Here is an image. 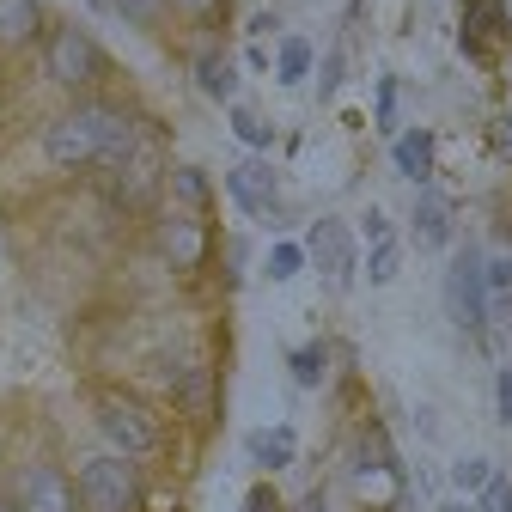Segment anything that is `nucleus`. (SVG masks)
I'll use <instances>...</instances> for the list:
<instances>
[{
	"label": "nucleus",
	"instance_id": "nucleus-1",
	"mask_svg": "<svg viewBox=\"0 0 512 512\" xmlns=\"http://www.w3.org/2000/svg\"><path fill=\"white\" fill-rule=\"evenodd\" d=\"M135 135H141V128L128 122L122 110H110V104H80V110H68L61 122H49L43 153H49L55 165H68V171H80V165H116L128 147H135Z\"/></svg>",
	"mask_w": 512,
	"mask_h": 512
},
{
	"label": "nucleus",
	"instance_id": "nucleus-2",
	"mask_svg": "<svg viewBox=\"0 0 512 512\" xmlns=\"http://www.w3.org/2000/svg\"><path fill=\"white\" fill-rule=\"evenodd\" d=\"M92 415H98V433L116 445L122 458H141V452H159V421L141 397L128 391H98L92 397Z\"/></svg>",
	"mask_w": 512,
	"mask_h": 512
},
{
	"label": "nucleus",
	"instance_id": "nucleus-3",
	"mask_svg": "<svg viewBox=\"0 0 512 512\" xmlns=\"http://www.w3.org/2000/svg\"><path fill=\"white\" fill-rule=\"evenodd\" d=\"M445 305H452L458 330H470V336L488 330V263H482L476 244H464V250L452 256V275H445Z\"/></svg>",
	"mask_w": 512,
	"mask_h": 512
},
{
	"label": "nucleus",
	"instance_id": "nucleus-4",
	"mask_svg": "<svg viewBox=\"0 0 512 512\" xmlns=\"http://www.w3.org/2000/svg\"><path fill=\"white\" fill-rule=\"evenodd\" d=\"M80 500L92 512H135L141 506V470L128 458H86L80 464Z\"/></svg>",
	"mask_w": 512,
	"mask_h": 512
},
{
	"label": "nucleus",
	"instance_id": "nucleus-5",
	"mask_svg": "<svg viewBox=\"0 0 512 512\" xmlns=\"http://www.w3.org/2000/svg\"><path fill=\"white\" fill-rule=\"evenodd\" d=\"M98 74H104V49H98L80 25H61V31L49 37V80L68 86V92H86Z\"/></svg>",
	"mask_w": 512,
	"mask_h": 512
},
{
	"label": "nucleus",
	"instance_id": "nucleus-6",
	"mask_svg": "<svg viewBox=\"0 0 512 512\" xmlns=\"http://www.w3.org/2000/svg\"><path fill=\"white\" fill-rule=\"evenodd\" d=\"M159 171H165L159 141H141V135H135V147L116 159V202H122V208H147V202L159 196Z\"/></svg>",
	"mask_w": 512,
	"mask_h": 512
},
{
	"label": "nucleus",
	"instance_id": "nucleus-7",
	"mask_svg": "<svg viewBox=\"0 0 512 512\" xmlns=\"http://www.w3.org/2000/svg\"><path fill=\"white\" fill-rule=\"evenodd\" d=\"M305 256H311L317 269H324V281H330V287H348V281H354V232H348L342 220H317V226H311Z\"/></svg>",
	"mask_w": 512,
	"mask_h": 512
},
{
	"label": "nucleus",
	"instance_id": "nucleus-8",
	"mask_svg": "<svg viewBox=\"0 0 512 512\" xmlns=\"http://www.w3.org/2000/svg\"><path fill=\"white\" fill-rule=\"evenodd\" d=\"M159 256H165L177 275L202 269V263H208V226H202V214H171V220L159 226Z\"/></svg>",
	"mask_w": 512,
	"mask_h": 512
},
{
	"label": "nucleus",
	"instance_id": "nucleus-9",
	"mask_svg": "<svg viewBox=\"0 0 512 512\" xmlns=\"http://www.w3.org/2000/svg\"><path fill=\"white\" fill-rule=\"evenodd\" d=\"M19 512H80V494L55 464H31L19 476Z\"/></svg>",
	"mask_w": 512,
	"mask_h": 512
},
{
	"label": "nucleus",
	"instance_id": "nucleus-10",
	"mask_svg": "<svg viewBox=\"0 0 512 512\" xmlns=\"http://www.w3.org/2000/svg\"><path fill=\"white\" fill-rule=\"evenodd\" d=\"M226 189H232V202H238L244 214H256V220H275V214H281V196H275V171H269L263 159H244V165H232Z\"/></svg>",
	"mask_w": 512,
	"mask_h": 512
},
{
	"label": "nucleus",
	"instance_id": "nucleus-11",
	"mask_svg": "<svg viewBox=\"0 0 512 512\" xmlns=\"http://www.w3.org/2000/svg\"><path fill=\"white\" fill-rule=\"evenodd\" d=\"M512 37H506V13L494 7V0H470L464 7V55H476V61H488L494 49H506Z\"/></svg>",
	"mask_w": 512,
	"mask_h": 512
},
{
	"label": "nucleus",
	"instance_id": "nucleus-12",
	"mask_svg": "<svg viewBox=\"0 0 512 512\" xmlns=\"http://www.w3.org/2000/svg\"><path fill=\"white\" fill-rule=\"evenodd\" d=\"M37 31H43V7H37V0H0V43H7V49L31 43Z\"/></svg>",
	"mask_w": 512,
	"mask_h": 512
},
{
	"label": "nucleus",
	"instance_id": "nucleus-13",
	"mask_svg": "<svg viewBox=\"0 0 512 512\" xmlns=\"http://www.w3.org/2000/svg\"><path fill=\"white\" fill-rule=\"evenodd\" d=\"M415 238L427 250H439L452 238V208H445V196H433V189H421V202H415Z\"/></svg>",
	"mask_w": 512,
	"mask_h": 512
},
{
	"label": "nucleus",
	"instance_id": "nucleus-14",
	"mask_svg": "<svg viewBox=\"0 0 512 512\" xmlns=\"http://www.w3.org/2000/svg\"><path fill=\"white\" fill-rule=\"evenodd\" d=\"M397 171L415 177V183L427 189V177H433V135H427V128H409V135H397Z\"/></svg>",
	"mask_w": 512,
	"mask_h": 512
},
{
	"label": "nucleus",
	"instance_id": "nucleus-15",
	"mask_svg": "<svg viewBox=\"0 0 512 512\" xmlns=\"http://www.w3.org/2000/svg\"><path fill=\"white\" fill-rule=\"evenodd\" d=\"M196 80H202V92H208V98H220V104H232V92H238V68H232L220 49L196 55Z\"/></svg>",
	"mask_w": 512,
	"mask_h": 512
},
{
	"label": "nucleus",
	"instance_id": "nucleus-16",
	"mask_svg": "<svg viewBox=\"0 0 512 512\" xmlns=\"http://www.w3.org/2000/svg\"><path fill=\"white\" fill-rule=\"evenodd\" d=\"M250 458L263 470H287L293 464V427H269V433H250Z\"/></svg>",
	"mask_w": 512,
	"mask_h": 512
},
{
	"label": "nucleus",
	"instance_id": "nucleus-17",
	"mask_svg": "<svg viewBox=\"0 0 512 512\" xmlns=\"http://www.w3.org/2000/svg\"><path fill=\"white\" fill-rule=\"evenodd\" d=\"M171 196L183 202V214H202V208H208V177H202L196 165H177V171H171Z\"/></svg>",
	"mask_w": 512,
	"mask_h": 512
},
{
	"label": "nucleus",
	"instance_id": "nucleus-18",
	"mask_svg": "<svg viewBox=\"0 0 512 512\" xmlns=\"http://www.w3.org/2000/svg\"><path fill=\"white\" fill-rule=\"evenodd\" d=\"M177 403L196 409V415H208V409H214V372H202V366L183 372V378H177Z\"/></svg>",
	"mask_w": 512,
	"mask_h": 512
},
{
	"label": "nucleus",
	"instance_id": "nucleus-19",
	"mask_svg": "<svg viewBox=\"0 0 512 512\" xmlns=\"http://www.w3.org/2000/svg\"><path fill=\"white\" fill-rule=\"evenodd\" d=\"M275 74H281L287 86H299V80L311 74V43H305V37H287V43H281V55H275Z\"/></svg>",
	"mask_w": 512,
	"mask_h": 512
},
{
	"label": "nucleus",
	"instance_id": "nucleus-20",
	"mask_svg": "<svg viewBox=\"0 0 512 512\" xmlns=\"http://www.w3.org/2000/svg\"><path fill=\"white\" fill-rule=\"evenodd\" d=\"M232 128H238L244 147H269V141H275V128L256 116V110H244V104H232Z\"/></svg>",
	"mask_w": 512,
	"mask_h": 512
},
{
	"label": "nucleus",
	"instance_id": "nucleus-21",
	"mask_svg": "<svg viewBox=\"0 0 512 512\" xmlns=\"http://www.w3.org/2000/svg\"><path fill=\"white\" fill-rule=\"evenodd\" d=\"M299 263H305V250H299V244H275V250H269V275H275V281H293Z\"/></svg>",
	"mask_w": 512,
	"mask_h": 512
},
{
	"label": "nucleus",
	"instance_id": "nucleus-22",
	"mask_svg": "<svg viewBox=\"0 0 512 512\" xmlns=\"http://www.w3.org/2000/svg\"><path fill=\"white\" fill-rule=\"evenodd\" d=\"M366 275H372V287H384V281L397 275V244H391V238H384V244H372V263H366Z\"/></svg>",
	"mask_w": 512,
	"mask_h": 512
},
{
	"label": "nucleus",
	"instance_id": "nucleus-23",
	"mask_svg": "<svg viewBox=\"0 0 512 512\" xmlns=\"http://www.w3.org/2000/svg\"><path fill=\"white\" fill-rule=\"evenodd\" d=\"M293 378H299V384H317V378H324V348H317V342H311V348H293Z\"/></svg>",
	"mask_w": 512,
	"mask_h": 512
},
{
	"label": "nucleus",
	"instance_id": "nucleus-24",
	"mask_svg": "<svg viewBox=\"0 0 512 512\" xmlns=\"http://www.w3.org/2000/svg\"><path fill=\"white\" fill-rule=\"evenodd\" d=\"M488 476H494V470H488V464H482V458H464V464H458V470H452V482H458V488H464V494H482V482H488Z\"/></svg>",
	"mask_w": 512,
	"mask_h": 512
},
{
	"label": "nucleus",
	"instance_id": "nucleus-25",
	"mask_svg": "<svg viewBox=\"0 0 512 512\" xmlns=\"http://www.w3.org/2000/svg\"><path fill=\"white\" fill-rule=\"evenodd\" d=\"M476 512H512V488H506L500 476H488V482H482V506H476Z\"/></svg>",
	"mask_w": 512,
	"mask_h": 512
},
{
	"label": "nucleus",
	"instance_id": "nucleus-26",
	"mask_svg": "<svg viewBox=\"0 0 512 512\" xmlns=\"http://www.w3.org/2000/svg\"><path fill=\"white\" fill-rule=\"evenodd\" d=\"M110 7H116L122 19H135V25H147V19H159V7H165V0H110Z\"/></svg>",
	"mask_w": 512,
	"mask_h": 512
},
{
	"label": "nucleus",
	"instance_id": "nucleus-27",
	"mask_svg": "<svg viewBox=\"0 0 512 512\" xmlns=\"http://www.w3.org/2000/svg\"><path fill=\"white\" fill-rule=\"evenodd\" d=\"M244 512H281V494H275L269 482H256V488L244 494Z\"/></svg>",
	"mask_w": 512,
	"mask_h": 512
},
{
	"label": "nucleus",
	"instance_id": "nucleus-28",
	"mask_svg": "<svg viewBox=\"0 0 512 512\" xmlns=\"http://www.w3.org/2000/svg\"><path fill=\"white\" fill-rule=\"evenodd\" d=\"M397 122V80H378V128Z\"/></svg>",
	"mask_w": 512,
	"mask_h": 512
},
{
	"label": "nucleus",
	"instance_id": "nucleus-29",
	"mask_svg": "<svg viewBox=\"0 0 512 512\" xmlns=\"http://www.w3.org/2000/svg\"><path fill=\"white\" fill-rule=\"evenodd\" d=\"M360 226H366V238H372V244L391 238V226H384V214H378V208H366V220H360Z\"/></svg>",
	"mask_w": 512,
	"mask_h": 512
},
{
	"label": "nucleus",
	"instance_id": "nucleus-30",
	"mask_svg": "<svg viewBox=\"0 0 512 512\" xmlns=\"http://www.w3.org/2000/svg\"><path fill=\"white\" fill-rule=\"evenodd\" d=\"M342 86V55H330V68H324V98Z\"/></svg>",
	"mask_w": 512,
	"mask_h": 512
},
{
	"label": "nucleus",
	"instance_id": "nucleus-31",
	"mask_svg": "<svg viewBox=\"0 0 512 512\" xmlns=\"http://www.w3.org/2000/svg\"><path fill=\"white\" fill-rule=\"evenodd\" d=\"M500 421H512V372H500Z\"/></svg>",
	"mask_w": 512,
	"mask_h": 512
},
{
	"label": "nucleus",
	"instance_id": "nucleus-32",
	"mask_svg": "<svg viewBox=\"0 0 512 512\" xmlns=\"http://www.w3.org/2000/svg\"><path fill=\"white\" fill-rule=\"evenodd\" d=\"M305 512H324V494H311V500H305Z\"/></svg>",
	"mask_w": 512,
	"mask_h": 512
},
{
	"label": "nucleus",
	"instance_id": "nucleus-33",
	"mask_svg": "<svg viewBox=\"0 0 512 512\" xmlns=\"http://www.w3.org/2000/svg\"><path fill=\"white\" fill-rule=\"evenodd\" d=\"M0 512H19V506H13V500H0Z\"/></svg>",
	"mask_w": 512,
	"mask_h": 512
},
{
	"label": "nucleus",
	"instance_id": "nucleus-34",
	"mask_svg": "<svg viewBox=\"0 0 512 512\" xmlns=\"http://www.w3.org/2000/svg\"><path fill=\"white\" fill-rule=\"evenodd\" d=\"M445 512H464V506H445Z\"/></svg>",
	"mask_w": 512,
	"mask_h": 512
}]
</instances>
